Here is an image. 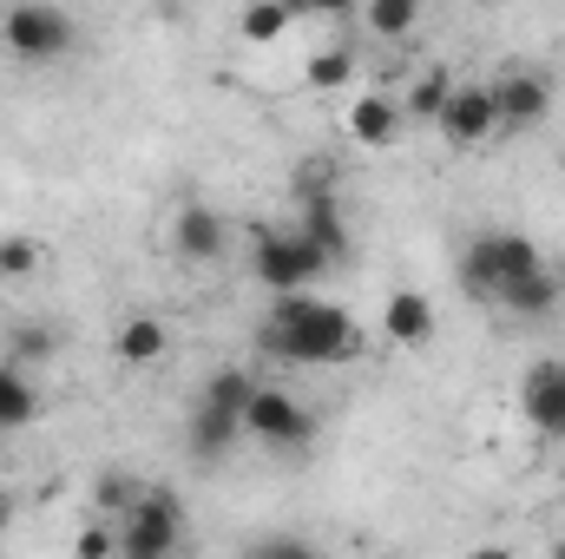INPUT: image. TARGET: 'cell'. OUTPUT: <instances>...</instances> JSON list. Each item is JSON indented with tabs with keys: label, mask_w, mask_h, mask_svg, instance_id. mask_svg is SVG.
<instances>
[{
	"label": "cell",
	"mask_w": 565,
	"mask_h": 559,
	"mask_svg": "<svg viewBox=\"0 0 565 559\" xmlns=\"http://www.w3.org/2000/svg\"><path fill=\"white\" fill-rule=\"evenodd\" d=\"M0 342H7V362H20V369H26V362H46V356H53V329H46V323H13V329H7Z\"/></svg>",
	"instance_id": "44dd1931"
},
{
	"label": "cell",
	"mask_w": 565,
	"mask_h": 559,
	"mask_svg": "<svg viewBox=\"0 0 565 559\" xmlns=\"http://www.w3.org/2000/svg\"><path fill=\"white\" fill-rule=\"evenodd\" d=\"M362 13H369V27H375V33L402 40V33H415V20H422V0H362Z\"/></svg>",
	"instance_id": "7402d4cb"
},
{
	"label": "cell",
	"mask_w": 565,
	"mask_h": 559,
	"mask_svg": "<svg viewBox=\"0 0 565 559\" xmlns=\"http://www.w3.org/2000/svg\"><path fill=\"white\" fill-rule=\"evenodd\" d=\"M40 264H46L40 238H0V277H33Z\"/></svg>",
	"instance_id": "603a6c76"
},
{
	"label": "cell",
	"mask_w": 565,
	"mask_h": 559,
	"mask_svg": "<svg viewBox=\"0 0 565 559\" xmlns=\"http://www.w3.org/2000/svg\"><path fill=\"white\" fill-rule=\"evenodd\" d=\"M520 415L546 441H565V362H533L520 376Z\"/></svg>",
	"instance_id": "ba28073f"
},
{
	"label": "cell",
	"mask_w": 565,
	"mask_h": 559,
	"mask_svg": "<svg viewBox=\"0 0 565 559\" xmlns=\"http://www.w3.org/2000/svg\"><path fill=\"white\" fill-rule=\"evenodd\" d=\"M244 434L264 441V447H277V454H289V447H302V441L316 434V415H309L296 395L257 382V395H250V409H244Z\"/></svg>",
	"instance_id": "52a82bcc"
},
{
	"label": "cell",
	"mask_w": 565,
	"mask_h": 559,
	"mask_svg": "<svg viewBox=\"0 0 565 559\" xmlns=\"http://www.w3.org/2000/svg\"><path fill=\"white\" fill-rule=\"evenodd\" d=\"M250 395H257V376H250V369H211V382H204L198 402H211V409H224V415H244Z\"/></svg>",
	"instance_id": "d6986e66"
},
{
	"label": "cell",
	"mask_w": 565,
	"mask_h": 559,
	"mask_svg": "<svg viewBox=\"0 0 565 559\" xmlns=\"http://www.w3.org/2000/svg\"><path fill=\"white\" fill-rule=\"evenodd\" d=\"M7 520H13V507H7V494H0V534H7Z\"/></svg>",
	"instance_id": "4316f807"
},
{
	"label": "cell",
	"mask_w": 565,
	"mask_h": 559,
	"mask_svg": "<svg viewBox=\"0 0 565 559\" xmlns=\"http://www.w3.org/2000/svg\"><path fill=\"white\" fill-rule=\"evenodd\" d=\"M500 309H513V316H553L559 309V271H526V277H513L500 289Z\"/></svg>",
	"instance_id": "2e32d148"
},
{
	"label": "cell",
	"mask_w": 565,
	"mask_h": 559,
	"mask_svg": "<svg viewBox=\"0 0 565 559\" xmlns=\"http://www.w3.org/2000/svg\"><path fill=\"white\" fill-rule=\"evenodd\" d=\"M289 20H296V7H289V0H250V7L237 13V33H244L250 46H270V40L289 33Z\"/></svg>",
	"instance_id": "e0dca14e"
},
{
	"label": "cell",
	"mask_w": 565,
	"mask_h": 559,
	"mask_svg": "<svg viewBox=\"0 0 565 559\" xmlns=\"http://www.w3.org/2000/svg\"><path fill=\"white\" fill-rule=\"evenodd\" d=\"M178 540H184V514H178V500H171L164 487H145L139 507H126L119 553L126 559H164V553H178Z\"/></svg>",
	"instance_id": "5b68a950"
},
{
	"label": "cell",
	"mask_w": 565,
	"mask_h": 559,
	"mask_svg": "<svg viewBox=\"0 0 565 559\" xmlns=\"http://www.w3.org/2000/svg\"><path fill=\"white\" fill-rule=\"evenodd\" d=\"M382 329H388V342H402V349H422L427 336H434V303H427L422 289H395V296H388V316H382Z\"/></svg>",
	"instance_id": "5bb4252c"
},
{
	"label": "cell",
	"mask_w": 565,
	"mask_h": 559,
	"mask_svg": "<svg viewBox=\"0 0 565 559\" xmlns=\"http://www.w3.org/2000/svg\"><path fill=\"white\" fill-rule=\"evenodd\" d=\"M309 244H322L329 251V264L349 251V218H342V204H335V184H316V191H302V224H296Z\"/></svg>",
	"instance_id": "8fae6325"
},
{
	"label": "cell",
	"mask_w": 565,
	"mask_h": 559,
	"mask_svg": "<svg viewBox=\"0 0 565 559\" xmlns=\"http://www.w3.org/2000/svg\"><path fill=\"white\" fill-rule=\"evenodd\" d=\"M296 13H329V20H342V13H355L362 0H289Z\"/></svg>",
	"instance_id": "484cf974"
},
{
	"label": "cell",
	"mask_w": 565,
	"mask_h": 559,
	"mask_svg": "<svg viewBox=\"0 0 565 559\" xmlns=\"http://www.w3.org/2000/svg\"><path fill=\"white\" fill-rule=\"evenodd\" d=\"M33 415H40L33 382L20 376V362H0V428H26Z\"/></svg>",
	"instance_id": "ac0fdd59"
},
{
	"label": "cell",
	"mask_w": 565,
	"mask_h": 559,
	"mask_svg": "<svg viewBox=\"0 0 565 559\" xmlns=\"http://www.w3.org/2000/svg\"><path fill=\"white\" fill-rule=\"evenodd\" d=\"M224 244H231V218L224 211H211V204H178V218H171V251L184 257V264H211V257H224Z\"/></svg>",
	"instance_id": "9c48e42d"
},
{
	"label": "cell",
	"mask_w": 565,
	"mask_h": 559,
	"mask_svg": "<svg viewBox=\"0 0 565 559\" xmlns=\"http://www.w3.org/2000/svg\"><path fill=\"white\" fill-rule=\"evenodd\" d=\"M184 441H191L198 461H217V454H231V447L244 441V415H224V409H211V402H191Z\"/></svg>",
	"instance_id": "7c38bea8"
},
{
	"label": "cell",
	"mask_w": 565,
	"mask_h": 559,
	"mask_svg": "<svg viewBox=\"0 0 565 559\" xmlns=\"http://www.w3.org/2000/svg\"><path fill=\"white\" fill-rule=\"evenodd\" d=\"M164 349H171V329H164L158 316H126L119 336H113V356H119L126 369H151Z\"/></svg>",
	"instance_id": "9a60e30c"
},
{
	"label": "cell",
	"mask_w": 565,
	"mask_h": 559,
	"mask_svg": "<svg viewBox=\"0 0 565 559\" xmlns=\"http://www.w3.org/2000/svg\"><path fill=\"white\" fill-rule=\"evenodd\" d=\"M546 257H540V244L526 238V231H480L473 244H467V257H460V283H467V296H480V303H500V289L513 277H526V271H540Z\"/></svg>",
	"instance_id": "7a4b0ae2"
},
{
	"label": "cell",
	"mask_w": 565,
	"mask_h": 559,
	"mask_svg": "<svg viewBox=\"0 0 565 559\" xmlns=\"http://www.w3.org/2000/svg\"><path fill=\"white\" fill-rule=\"evenodd\" d=\"M264 349L282 362H302V369H335V362H362L369 336L349 309L302 296V289H282L270 303V323H264Z\"/></svg>",
	"instance_id": "6da1fadb"
},
{
	"label": "cell",
	"mask_w": 565,
	"mask_h": 559,
	"mask_svg": "<svg viewBox=\"0 0 565 559\" xmlns=\"http://www.w3.org/2000/svg\"><path fill=\"white\" fill-rule=\"evenodd\" d=\"M349 139L369 145V151L395 145V139H402V106H395V99H382V93H362V99L349 106Z\"/></svg>",
	"instance_id": "4fadbf2b"
},
{
	"label": "cell",
	"mask_w": 565,
	"mask_h": 559,
	"mask_svg": "<svg viewBox=\"0 0 565 559\" xmlns=\"http://www.w3.org/2000/svg\"><path fill=\"white\" fill-rule=\"evenodd\" d=\"M250 271H257V283H264L270 296H282V289H309V283L329 271V251L309 244L302 231H264Z\"/></svg>",
	"instance_id": "277c9868"
},
{
	"label": "cell",
	"mask_w": 565,
	"mask_h": 559,
	"mask_svg": "<svg viewBox=\"0 0 565 559\" xmlns=\"http://www.w3.org/2000/svg\"><path fill=\"white\" fill-rule=\"evenodd\" d=\"M440 139L460 145V151H473V145H487L493 133H507L500 126V93H493V80H454V93H447V106H440Z\"/></svg>",
	"instance_id": "8992f818"
},
{
	"label": "cell",
	"mask_w": 565,
	"mask_h": 559,
	"mask_svg": "<svg viewBox=\"0 0 565 559\" xmlns=\"http://www.w3.org/2000/svg\"><path fill=\"white\" fill-rule=\"evenodd\" d=\"M447 93H454V80L434 66V73H422V80H415V93H408V113L434 126V119H440V106H447Z\"/></svg>",
	"instance_id": "cb8c5ba5"
},
{
	"label": "cell",
	"mask_w": 565,
	"mask_h": 559,
	"mask_svg": "<svg viewBox=\"0 0 565 559\" xmlns=\"http://www.w3.org/2000/svg\"><path fill=\"white\" fill-rule=\"evenodd\" d=\"M302 80H309L316 93H335V86L355 80V53H349V46H329V53H316V60L302 66Z\"/></svg>",
	"instance_id": "ffe728a7"
},
{
	"label": "cell",
	"mask_w": 565,
	"mask_h": 559,
	"mask_svg": "<svg viewBox=\"0 0 565 559\" xmlns=\"http://www.w3.org/2000/svg\"><path fill=\"white\" fill-rule=\"evenodd\" d=\"M493 93H500V126L507 133H526L553 113V80L546 73H507V80H493Z\"/></svg>",
	"instance_id": "30bf717a"
},
{
	"label": "cell",
	"mask_w": 565,
	"mask_h": 559,
	"mask_svg": "<svg viewBox=\"0 0 565 559\" xmlns=\"http://www.w3.org/2000/svg\"><path fill=\"white\" fill-rule=\"evenodd\" d=\"M73 553H79V559H106V553H119V534H106V527H86V534L73 540Z\"/></svg>",
	"instance_id": "d4e9b609"
},
{
	"label": "cell",
	"mask_w": 565,
	"mask_h": 559,
	"mask_svg": "<svg viewBox=\"0 0 565 559\" xmlns=\"http://www.w3.org/2000/svg\"><path fill=\"white\" fill-rule=\"evenodd\" d=\"M73 13L66 7H53V0H13L7 13H0V46L13 53V60H26V66H46V60H66L73 53Z\"/></svg>",
	"instance_id": "3957f363"
}]
</instances>
